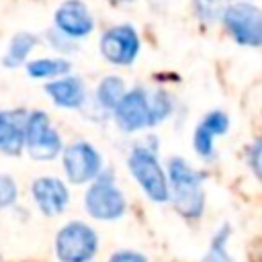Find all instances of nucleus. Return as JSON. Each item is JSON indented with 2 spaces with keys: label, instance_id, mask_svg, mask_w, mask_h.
<instances>
[{
  "label": "nucleus",
  "instance_id": "11",
  "mask_svg": "<svg viewBox=\"0 0 262 262\" xmlns=\"http://www.w3.org/2000/svg\"><path fill=\"white\" fill-rule=\"evenodd\" d=\"M33 194L45 215H57L68 205V190L55 178H39L33 184Z\"/></svg>",
  "mask_w": 262,
  "mask_h": 262
},
{
  "label": "nucleus",
  "instance_id": "13",
  "mask_svg": "<svg viewBox=\"0 0 262 262\" xmlns=\"http://www.w3.org/2000/svg\"><path fill=\"white\" fill-rule=\"evenodd\" d=\"M45 90L49 92V96L59 106L74 108V106H80L82 100H84V88H82L80 80H76V78H66V80L51 82V84H47Z\"/></svg>",
  "mask_w": 262,
  "mask_h": 262
},
{
  "label": "nucleus",
  "instance_id": "19",
  "mask_svg": "<svg viewBox=\"0 0 262 262\" xmlns=\"http://www.w3.org/2000/svg\"><path fill=\"white\" fill-rule=\"evenodd\" d=\"M250 162H252V168H254L256 176L262 180V139H260V141H256V145L252 147Z\"/></svg>",
  "mask_w": 262,
  "mask_h": 262
},
{
  "label": "nucleus",
  "instance_id": "20",
  "mask_svg": "<svg viewBox=\"0 0 262 262\" xmlns=\"http://www.w3.org/2000/svg\"><path fill=\"white\" fill-rule=\"evenodd\" d=\"M111 262H147L141 254H135V252H119L111 258Z\"/></svg>",
  "mask_w": 262,
  "mask_h": 262
},
{
  "label": "nucleus",
  "instance_id": "3",
  "mask_svg": "<svg viewBox=\"0 0 262 262\" xmlns=\"http://www.w3.org/2000/svg\"><path fill=\"white\" fill-rule=\"evenodd\" d=\"M129 168L151 201L162 203L168 199V184H166L164 172L151 151L137 147L129 158Z\"/></svg>",
  "mask_w": 262,
  "mask_h": 262
},
{
  "label": "nucleus",
  "instance_id": "17",
  "mask_svg": "<svg viewBox=\"0 0 262 262\" xmlns=\"http://www.w3.org/2000/svg\"><path fill=\"white\" fill-rule=\"evenodd\" d=\"M70 70V63L63 59H37L29 63V74L33 78H49V76H59Z\"/></svg>",
  "mask_w": 262,
  "mask_h": 262
},
{
  "label": "nucleus",
  "instance_id": "2",
  "mask_svg": "<svg viewBox=\"0 0 262 262\" xmlns=\"http://www.w3.org/2000/svg\"><path fill=\"white\" fill-rule=\"evenodd\" d=\"M227 31L242 45H262V10L252 4H233L223 14Z\"/></svg>",
  "mask_w": 262,
  "mask_h": 262
},
{
  "label": "nucleus",
  "instance_id": "6",
  "mask_svg": "<svg viewBox=\"0 0 262 262\" xmlns=\"http://www.w3.org/2000/svg\"><path fill=\"white\" fill-rule=\"evenodd\" d=\"M100 51L108 61L127 66L135 59V55L139 51L137 33L129 25L108 29L100 39Z\"/></svg>",
  "mask_w": 262,
  "mask_h": 262
},
{
  "label": "nucleus",
  "instance_id": "12",
  "mask_svg": "<svg viewBox=\"0 0 262 262\" xmlns=\"http://www.w3.org/2000/svg\"><path fill=\"white\" fill-rule=\"evenodd\" d=\"M227 127H229V119L223 113H219V111L209 113L201 121V125L196 127V131H194V149L201 156H211V151H213V139L217 135H223L227 131Z\"/></svg>",
  "mask_w": 262,
  "mask_h": 262
},
{
  "label": "nucleus",
  "instance_id": "9",
  "mask_svg": "<svg viewBox=\"0 0 262 262\" xmlns=\"http://www.w3.org/2000/svg\"><path fill=\"white\" fill-rule=\"evenodd\" d=\"M66 174L72 182H86L98 174L100 168V156L88 145V143H74L66 149L63 156Z\"/></svg>",
  "mask_w": 262,
  "mask_h": 262
},
{
  "label": "nucleus",
  "instance_id": "14",
  "mask_svg": "<svg viewBox=\"0 0 262 262\" xmlns=\"http://www.w3.org/2000/svg\"><path fill=\"white\" fill-rule=\"evenodd\" d=\"M25 141V129L14 115L0 113V149L6 154H18Z\"/></svg>",
  "mask_w": 262,
  "mask_h": 262
},
{
  "label": "nucleus",
  "instance_id": "18",
  "mask_svg": "<svg viewBox=\"0 0 262 262\" xmlns=\"http://www.w3.org/2000/svg\"><path fill=\"white\" fill-rule=\"evenodd\" d=\"M16 199V186L8 176H0V207H6L14 203Z\"/></svg>",
  "mask_w": 262,
  "mask_h": 262
},
{
  "label": "nucleus",
  "instance_id": "7",
  "mask_svg": "<svg viewBox=\"0 0 262 262\" xmlns=\"http://www.w3.org/2000/svg\"><path fill=\"white\" fill-rule=\"evenodd\" d=\"M115 117L125 131H135V129L154 125L151 102L143 90H133L125 94L115 106Z\"/></svg>",
  "mask_w": 262,
  "mask_h": 262
},
{
  "label": "nucleus",
  "instance_id": "5",
  "mask_svg": "<svg viewBox=\"0 0 262 262\" xmlns=\"http://www.w3.org/2000/svg\"><path fill=\"white\" fill-rule=\"evenodd\" d=\"M25 139L31 156L37 160H49L59 151V137L51 129L49 119L43 113H33L27 119Z\"/></svg>",
  "mask_w": 262,
  "mask_h": 262
},
{
  "label": "nucleus",
  "instance_id": "16",
  "mask_svg": "<svg viewBox=\"0 0 262 262\" xmlns=\"http://www.w3.org/2000/svg\"><path fill=\"white\" fill-rule=\"evenodd\" d=\"M123 96H125V88H123L121 78H115V76L104 78L102 84L98 86V100L106 108H115Z\"/></svg>",
  "mask_w": 262,
  "mask_h": 262
},
{
  "label": "nucleus",
  "instance_id": "10",
  "mask_svg": "<svg viewBox=\"0 0 262 262\" xmlns=\"http://www.w3.org/2000/svg\"><path fill=\"white\" fill-rule=\"evenodd\" d=\"M55 25L70 37H84L92 31V16L80 0H68L55 12Z\"/></svg>",
  "mask_w": 262,
  "mask_h": 262
},
{
  "label": "nucleus",
  "instance_id": "4",
  "mask_svg": "<svg viewBox=\"0 0 262 262\" xmlns=\"http://www.w3.org/2000/svg\"><path fill=\"white\" fill-rule=\"evenodd\" d=\"M96 250V235L84 223H70L57 235V256L61 262H86Z\"/></svg>",
  "mask_w": 262,
  "mask_h": 262
},
{
  "label": "nucleus",
  "instance_id": "15",
  "mask_svg": "<svg viewBox=\"0 0 262 262\" xmlns=\"http://www.w3.org/2000/svg\"><path fill=\"white\" fill-rule=\"evenodd\" d=\"M35 37L33 35H29V33H20V35H16L14 39H12V43H10V47H8V53H6V57H4V66H8V68H14V66H18L27 55H29V51L35 47Z\"/></svg>",
  "mask_w": 262,
  "mask_h": 262
},
{
  "label": "nucleus",
  "instance_id": "8",
  "mask_svg": "<svg viewBox=\"0 0 262 262\" xmlns=\"http://www.w3.org/2000/svg\"><path fill=\"white\" fill-rule=\"evenodd\" d=\"M86 207L96 219H115L125 211L123 194L113 186L108 178H100L86 194Z\"/></svg>",
  "mask_w": 262,
  "mask_h": 262
},
{
  "label": "nucleus",
  "instance_id": "1",
  "mask_svg": "<svg viewBox=\"0 0 262 262\" xmlns=\"http://www.w3.org/2000/svg\"><path fill=\"white\" fill-rule=\"evenodd\" d=\"M170 178H172L176 209L184 217H199L205 203L201 176L192 168H188L182 160H174L170 164Z\"/></svg>",
  "mask_w": 262,
  "mask_h": 262
}]
</instances>
